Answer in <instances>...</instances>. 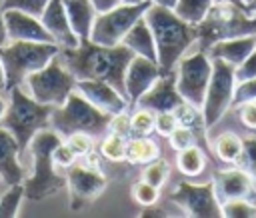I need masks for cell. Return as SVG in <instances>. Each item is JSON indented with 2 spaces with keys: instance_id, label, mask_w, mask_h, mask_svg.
<instances>
[{
  "instance_id": "e0dca14e",
  "label": "cell",
  "mask_w": 256,
  "mask_h": 218,
  "mask_svg": "<svg viewBox=\"0 0 256 218\" xmlns=\"http://www.w3.org/2000/svg\"><path fill=\"white\" fill-rule=\"evenodd\" d=\"M76 90L90 100L96 108L108 114H118L128 110V100L124 94H120L112 84L104 80H76Z\"/></svg>"
},
{
  "instance_id": "7c38bea8",
  "label": "cell",
  "mask_w": 256,
  "mask_h": 218,
  "mask_svg": "<svg viewBox=\"0 0 256 218\" xmlns=\"http://www.w3.org/2000/svg\"><path fill=\"white\" fill-rule=\"evenodd\" d=\"M170 202H174L178 208H182L186 216H192V218H220L222 216V204L216 196L212 180L206 184L180 182L170 194Z\"/></svg>"
},
{
  "instance_id": "d6a6232c",
  "label": "cell",
  "mask_w": 256,
  "mask_h": 218,
  "mask_svg": "<svg viewBox=\"0 0 256 218\" xmlns=\"http://www.w3.org/2000/svg\"><path fill=\"white\" fill-rule=\"evenodd\" d=\"M154 122H156V114L148 108L138 106L130 116V130L134 136H148L150 132H154Z\"/></svg>"
},
{
  "instance_id": "f5cc1de1",
  "label": "cell",
  "mask_w": 256,
  "mask_h": 218,
  "mask_svg": "<svg viewBox=\"0 0 256 218\" xmlns=\"http://www.w3.org/2000/svg\"><path fill=\"white\" fill-rule=\"evenodd\" d=\"M240 2H242V6H244V8L248 10V12H250V4H252L254 0H240Z\"/></svg>"
},
{
  "instance_id": "f35d334b",
  "label": "cell",
  "mask_w": 256,
  "mask_h": 218,
  "mask_svg": "<svg viewBox=\"0 0 256 218\" xmlns=\"http://www.w3.org/2000/svg\"><path fill=\"white\" fill-rule=\"evenodd\" d=\"M256 100V78H248L242 82H236L234 88V98H232V106L236 108L242 102H250Z\"/></svg>"
},
{
  "instance_id": "6f0895ef",
  "label": "cell",
  "mask_w": 256,
  "mask_h": 218,
  "mask_svg": "<svg viewBox=\"0 0 256 218\" xmlns=\"http://www.w3.org/2000/svg\"><path fill=\"white\" fill-rule=\"evenodd\" d=\"M0 182H2V178H0Z\"/></svg>"
},
{
  "instance_id": "816d5d0a",
  "label": "cell",
  "mask_w": 256,
  "mask_h": 218,
  "mask_svg": "<svg viewBox=\"0 0 256 218\" xmlns=\"http://www.w3.org/2000/svg\"><path fill=\"white\" fill-rule=\"evenodd\" d=\"M214 2H230V4H236V6H242V2L240 0H214ZM244 8V6H242ZM246 10V8H244Z\"/></svg>"
},
{
  "instance_id": "f1b7e54d",
  "label": "cell",
  "mask_w": 256,
  "mask_h": 218,
  "mask_svg": "<svg viewBox=\"0 0 256 218\" xmlns=\"http://www.w3.org/2000/svg\"><path fill=\"white\" fill-rule=\"evenodd\" d=\"M24 198V184H10L8 190L0 196V218H16L20 202Z\"/></svg>"
},
{
  "instance_id": "d4e9b609",
  "label": "cell",
  "mask_w": 256,
  "mask_h": 218,
  "mask_svg": "<svg viewBox=\"0 0 256 218\" xmlns=\"http://www.w3.org/2000/svg\"><path fill=\"white\" fill-rule=\"evenodd\" d=\"M212 150L218 160H222L226 164H234L242 152V138L234 132H222L214 138Z\"/></svg>"
},
{
  "instance_id": "ffe728a7",
  "label": "cell",
  "mask_w": 256,
  "mask_h": 218,
  "mask_svg": "<svg viewBox=\"0 0 256 218\" xmlns=\"http://www.w3.org/2000/svg\"><path fill=\"white\" fill-rule=\"evenodd\" d=\"M20 158L22 154L16 138L8 128L0 124V178L8 186L24 180V168L20 164Z\"/></svg>"
},
{
  "instance_id": "8d00e7d4",
  "label": "cell",
  "mask_w": 256,
  "mask_h": 218,
  "mask_svg": "<svg viewBox=\"0 0 256 218\" xmlns=\"http://www.w3.org/2000/svg\"><path fill=\"white\" fill-rule=\"evenodd\" d=\"M48 2L50 0H0V6H2V10L16 8V10H22V12H28V14L40 18Z\"/></svg>"
},
{
  "instance_id": "4316f807",
  "label": "cell",
  "mask_w": 256,
  "mask_h": 218,
  "mask_svg": "<svg viewBox=\"0 0 256 218\" xmlns=\"http://www.w3.org/2000/svg\"><path fill=\"white\" fill-rule=\"evenodd\" d=\"M174 114L178 118V124L182 126H188L194 130L196 138H206V124H204V116H202V110L190 102H180L176 108H174Z\"/></svg>"
},
{
  "instance_id": "52a82bcc",
  "label": "cell",
  "mask_w": 256,
  "mask_h": 218,
  "mask_svg": "<svg viewBox=\"0 0 256 218\" xmlns=\"http://www.w3.org/2000/svg\"><path fill=\"white\" fill-rule=\"evenodd\" d=\"M110 118L112 114L102 112L78 90H72L62 106L52 108L50 128H54L60 136H68L72 132H88L90 136H102L108 130Z\"/></svg>"
},
{
  "instance_id": "277c9868",
  "label": "cell",
  "mask_w": 256,
  "mask_h": 218,
  "mask_svg": "<svg viewBox=\"0 0 256 218\" xmlns=\"http://www.w3.org/2000/svg\"><path fill=\"white\" fill-rule=\"evenodd\" d=\"M52 108L54 106L42 104V102L34 100L32 96H28L20 86H14L8 90V104H6V112L0 120V124L4 128H8L12 132V136L16 138L20 154L26 152L32 136L38 130L48 128Z\"/></svg>"
},
{
  "instance_id": "c3c4849f",
  "label": "cell",
  "mask_w": 256,
  "mask_h": 218,
  "mask_svg": "<svg viewBox=\"0 0 256 218\" xmlns=\"http://www.w3.org/2000/svg\"><path fill=\"white\" fill-rule=\"evenodd\" d=\"M152 4H160V6H166V8H174L176 0H150Z\"/></svg>"
},
{
  "instance_id": "44dd1931",
  "label": "cell",
  "mask_w": 256,
  "mask_h": 218,
  "mask_svg": "<svg viewBox=\"0 0 256 218\" xmlns=\"http://www.w3.org/2000/svg\"><path fill=\"white\" fill-rule=\"evenodd\" d=\"M256 48V34H244V36H234V38H224L214 42L206 54L210 58H220L232 66L242 64L248 54Z\"/></svg>"
},
{
  "instance_id": "f6af8a7d",
  "label": "cell",
  "mask_w": 256,
  "mask_h": 218,
  "mask_svg": "<svg viewBox=\"0 0 256 218\" xmlns=\"http://www.w3.org/2000/svg\"><path fill=\"white\" fill-rule=\"evenodd\" d=\"M138 216H140V218H168L170 214H168L166 210L158 208L156 204H150V206H142V210H140Z\"/></svg>"
},
{
  "instance_id": "3957f363",
  "label": "cell",
  "mask_w": 256,
  "mask_h": 218,
  "mask_svg": "<svg viewBox=\"0 0 256 218\" xmlns=\"http://www.w3.org/2000/svg\"><path fill=\"white\" fill-rule=\"evenodd\" d=\"M60 142L62 136L54 128H42L32 136L28 148L34 162V170L24 182V198L40 202L50 196H56L66 188V176L58 172V166L52 158V150Z\"/></svg>"
},
{
  "instance_id": "d6986e66",
  "label": "cell",
  "mask_w": 256,
  "mask_h": 218,
  "mask_svg": "<svg viewBox=\"0 0 256 218\" xmlns=\"http://www.w3.org/2000/svg\"><path fill=\"white\" fill-rule=\"evenodd\" d=\"M212 182H214V190H216L220 204L226 200H232V198H248L256 192L254 180L248 176V172H244L238 166L218 170L214 174Z\"/></svg>"
},
{
  "instance_id": "b9f144b4",
  "label": "cell",
  "mask_w": 256,
  "mask_h": 218,
  "mask_svg": "<svg viewBox=\"0 0 256 218\" xmlns=\"http://www.w3.org/2000/svg\"><path fill=\"white\" fill-rule=\"evenodd\" d=\"M238 108V118L244 124V128L256 132V100L250 102H242L236 106Z\"/></svg>"
},
{
  "instance_id": "2e32d148",
  "label": "cell",
  "mask_w": 256,
  "mask_h": 218,
  "mask_svg": "<svg viewBox=\"0 0 256 218\" xmlns=\"http://www.w3.org/2000/svg\"><path fill=\"white\" fill-rule=\"evenodd\" d=\"M184 98L176 90V74L166 72L156 78V82L138 98L136 106L148 108L152 112H164V110H174Z\"/></svg>"
},
{
  "instance_id": "d590c367",
  "label": "cell",
  "mask_w": 256,
  "mask_h": 218,
  "mask_svg": "<svg viewBox=\"0 0 256 218\" xmlns=\"http://www.w3.org/2000/svg\"><path fill=\"white\" fill-rule=\"evenodd\" d=\"M66 144L78 158H82L94 150V136H90L88 132H72L66 136Z\"/></svg>"
},
{
  "instance_id": "11a10c76",
  "label": "cell",
  "mask_w": 256,
  "mask_h": 218,
  "mask_svg": "<svg viewBox=\"0 0 256 218\" xmlns=\"http://www.w3.org/2000/svg\"><path fill=\"white\" fill-rule=\"evenodd\" d=\"M250 12H256V0L250 4Z\"/></svg>"
},
{
  "instance_id": "f546056e",
  "label": "cell",
  "mask_w": 256,
  "mask_h": 218,
  "mask_svg": "<svg viewBox=\"0 0 256 218\" xmlns=\"http://www.w3.org/2000/svg\"><path fill=\"white\" fill-rule=\"evenodd\" d=\"M126 142H128L126 136L110 132L100 142V154L110 162H122V160H126Z\"/></svg>"
},
{
  "instance_id": "836d02e7",
  "label": "cell",
  "mask_w": 256,
  "mask_h": 218,
  "mask_svg": "<svg viewBox=\"0 0 256 218\" xmlns=\"http://www.w3.org/2000/svg\"><path fill=\"white\" fill-rule=\"evenodd\" d=\"M168 176H170V164L158 156L156 160H152V162L146 164L144 174H142V180L150 182V184L156 186V188H162L164 182L168 180Z\"/></svg>"
},
{
  "instance_id": "74e56055",
  "label": "cell",
  "mask_w": 256,
  "mask_h": 218,
  "mask_svg": "<svg viewBox=\"0 0 256 218\" xmlns=\"http://www.w3.org/2000/svg\"><path fill=\"white\" fill-rule=\"evenodd\" d=\"M168 142H170V146L178 152V150H182V148H188V146L196 144V134H194V130H192V128L178 124V126L170 132Z\"/></svg>"
},
{
  "instance_id": "5b68a950",
  "label": "cell",
  "mask_w": 256,
  "mask_h": 218,
  "mask_svg": "<svg viewBox=\"0 0 256 218\" xmlns=\"http://www.w3.org/2000/svg\"><path fill=\"white\" fill-rule=\"evenodd\" d=\"M60 46L56 42H34V40H8L0 48V62L4 68L6 90L20 86L32 72L46 66L58 56Z\"/></svg>"
},
{
  "instance_id": "680465c9",
  "label": "cell",
  "mask_w": 256,
  "mask_h": 218,
  "mask_svg": "<svg viewBox=\"0 0 256 218\" xmlns=\"http://www.w3.org/2000/svg\"><path fill=\"white\" fill-rule=\"evenodd\" d=\"M254 202H256V200H254Z\"/></svg>"
},
{
  "instance_id": "4dcf8cb0",
  "label": "cell",
  "mask_w": 256,
  "mask_h": 218,
  "mask_svg": "<svg viewBox=\"0 0 256 218\" xmlns=\"http://www.w3.org/2000/svg\"><path fill=\"white\" fill-rule=\"evenodd\" d=\"M222 216L226 218H256V202L248 198H232L222 202Z\"/></svg>"
},
{
  "instance_id": "9a60e30c",
  "label": "cell",
  "mask_w": 256,
  "mask_h": 218,
  "mask_svg": "<svg viewBox=\"0 0 256 218\" xmlns=\"http://www.w3.org/2000/svg\"><path fill=\"white\" fill-rule=\"evenodd\" d=\"M4 26L8 40H34V42H54L50 32L44 28L42 20L38 16H32L28 12L8 8L2 10Z\"/></svg>"
},
{
  "instance_id": "9f6ffc18",
  "label": "cell",
  "mask_w": 256,
  "mask_h": 218,
  "mask_svg": "<svg viewBox=\"0 0 256 218\" xmlns=\"http://www.w3.org/2000/svg\"><path fill=\"white\" fill-rule=\"evenodd\" d=\"M0 12H2V6H0Z\"/></svg>"
},
{
  "instance_id": "cb8c5ba5",
  "label": "cell",
  "mask_w": 256,
  "mask_h": 218,
  "mask_svg": "<svg viewBox=\"0 0 256 218\" xmlns=\"http://www.w3.org/2000/svg\"><path fill=\"white\" fill-rule=\"evenodd\" d=\"M160 156V148L148 136H134L126 142V160L130 164H148Z\"/></svg>"
},
{
  "instance_id": "83f0119b",
  "label": "cell",
  "mask_w": 256,
  "mask_h": 218,
  "mask_svg": "<svg viewBox=\"0 0 256 218\" xmlns=\"http://www.w3.org/2000/svg\"><path fill=\"white\" fill-rule=\"evenodd\" d=\"M212 4H214V0H176V4H174L172 10L182 20H186V22H190V24L196 26L198 22L204 20V16L212 8Z\"/></svg>"
},
{
  "instance_id": "f907efd6",
  "label": "cell",
  "mask_w": 256,
  "mask_h": 218,
  "mask_svg": "<svg viewBox=\"0 0 256 218\" xmlns=\"http://www.w3.org/2000/svg\"><path fill=\"white\" fill-rule=\"evenodd\" d=\"M6 104H8V102H6L4 98H0V120H2V116H4V112H6Z\"/></svg>"
},
{
  "instance_id": "681fc988",
  "label": "cell",
  "mask_w": 256,
  "mask_h": 218,
  "mask_svg": "<svg viewBox=\"0 0 256 218\" xmlns=\"http://www.w3.org/2000/svg\"><path fill=\"white\" fill-rule=\"evenodd\" d=\"M6 88V78H4V68H2V62H0V90Z\"/></svg>"
},
{
  "instance_id": "ba28073f",
  "label": "cell",
  "mask_w": 256,
  "mask_h": 218,
  "mask_svg": "<svg viewBox=\"0 0 256 218\" xmlns=\"http://www.w3.org/2000/svg\"><path fill=\"white\" fill-rule=\"evenodd\" d=\"M60 54V52H58ZM30 96L48 106H62L72 90H76L74 74L62 64L58 56H54L46 66L32 72L26 80Z\"/></svg>"
},
{
  "instance_id": "484cf974",
  "label": "cell",
  "mask_w": 256,
  "mask_h": 218,
  "mask_svg": "<svg viewBox=\"0 0 256 218\" xmlns=\"http://www.w3.org/2000/svg\"><path fill=\"white\" fill-rule=\"evenodd\" d=\"M176 166H178V170H180L184 176H198V174H202V170L206 168V156H204V152H202L200 146L192 144V146H188V148L178 150Z\"/></svg>"
},
{
  "instance_id": "4fadbf2b",
  "label": "cell",
  "mask_w": 256,
  "mask_h": 218,
  "mask_svg": "<svg viewBox=\"0 0 256 218\" xmlns=\"http://www.w3.org/2000/svg\"><path fill=\"white\" fill-rule=\"evenodd\" d=\"M108 186L102 170L86 168L80 160H76L70 168H66V188H68V206L70 210H80L92 204Z\"/></svg>"
},
{
  "instance_id": "1f68e13d",
  "label": "cell",
  "mask_w": 256,
  "mask_h": 218,
  "mask_svg": "<svg viewBox=\"0 0 256 218\" xmlns=\"http://www.w3.org/2000/svg\"><path fill=\"white\" fill-rule=\"evenodd\" d=\"M234 166L248 172V176L254 180V186H256V136L242 140V152L234 162Z\"/></svg>"
},
{
  "instance_id": "e575fe53",
  "label": "cell",
  "mask_w": 256,
  "mask_h": 218,
  "mask_svg": "<svg viewBox=\"0 0 256 218\" xmlns=\"http://www.w3.org/2000/svg\"><path fill=\"white\" fill-rule=\"evenodd\" d=\"M158 190H160V188L152 186L150 182H146V180H142V178L132 184V196H134V200H136L140 206L156 204V202H158V196H160Z\"/></svg>"
},
{
  "instance_id": "7dc6e473",
  "label": "cell",
  "mask_w": 256,
  "mask_h": 218,
  "mask_svg": "<svg viewBox=\"0 0 256 218\" xmlns=\"http://www.w3.org/2000/svg\"><path fill=\"white\" fill-rule=\"evenodd\" d=\"M8 42V34H6V26H4V18H2V12H0V48Z\"/></svg>"
},
{
  "instance_id": "ac0fdd59",
  "label": "cell",
  "mask_w": 256,
  "mask_h": 218,
  "mask_svg": "<svg viewBox=\"0 0 256 218\" xmlns=\"http://www.w3.org/2000/svg\"><path fill=\"white\" fill-rule=\"evenodd\" d=\"M40 20L60 48H76L80 44V38L76 36V32L70 26V20H68L66 8H64V0H50L44 8Z\"/></svg>"
},
{
  "instance_id": "ab89813d",
  "label": "cell",
  "mask_w": 256,
  "mask_h": 218,
  "mask_svg": "<svg viewBox=\"0 0 256 218\" xmlns=\"http://www.w3.org/2000/svg\"><path fill=\"white\" fill-rule=\"evenodd\" d=\"M178 126V118L174 114V110H164V112H156V122H154V130L160 136H170V132Z\"/></svg>"
},
{
  "instance_id": "7402d4cb",
  "label": "cell",
  "mask_w": 256,
  "mask_h": 218,
  "mask_svg": "<svg viewBox=\"0 0 256 218\" xmlns=\"http://www.w3.org/2000/svg\"><path fill=\"white\" fill-rule=\"evenodd\" d=\"M124 46H128L134 54L138 56H144V58H150L156 62V42H154V34L148 26V22L144 20V16H140L132 26L130 30L124 34L122 42Z\"/></svg>"
},
{
  "instance_id": "60d3db41",
  "label": "cell",
  "mask_w": 256,
  "mask_h": 218,
  "mask_svg": "<svg viewBox=\"0 0 256 218\" xmlns=\"http://www.w3.org/2000/svg\"><path fill=\"white\" fill-rule=\"evenodd\" d=\"M52 158H54V164H56L58 168H70V166L78 160V156L70 150V146H68L66 142H60V144L54 146Z\"/></svg>"
},
{
  "instance_id": "ee69618b",
  "label": "cell",
  "mask_w": 256,
  "mask_h": 218,
  "mask_svg": "<svg viewBox=\"0 0 256 218\" xmlns=\"http://www.w3.org/2000/svg\"><path fill=\"white\" fill-rule=\"evenodd\" d=\"M108 132H114V134H120V136H126V138H128V134H132V130H130V116L126 114V110L118 112V114H114L110 118Z\"/></svg>"
},
{
  "instance_id": "7bdbcfd3",
  "label": "cell",
  "mask_w": 256,
  "mask_h": 218,
  "mask_svg": "<svg viewBox=\"0 0 256 218\" xmlns=\"http://www.w3.org/2000/svg\"><path fill=\"white\" fill-rule=\"evenodd\" d=\"M234 74H236V82H242V80H248V78H256V48L248 54V58L238 64L234 68Z\"/></svg>"
},
{
  "instance_id": "6da1fadb",
  "label": "cell",
  "mask_w": 256,
  "mask_h": 218,
  "mask_svg": "<svg viewBox=\"0 0 256 218\" xmlns=\"http://www.w3.org/2000/svg\"><path fill=\"white\" fill-rule=\"evenodd\" d=\"M58 58L76 80H104L126 96L124 76L134 58V52L128 46H102L88 38L80 40L76 48H60Z\"/></svg>"
},
{
  "instance_id": "8992f818",
  "label": "cell",
  "mask_w": 256,
  "mask_h": 218,
  "mask_svg": "<svg viewBox=\"0 0 256 218\" xmlns=\"http://www.w3.org/2000/svg\"><path fill=\"white\" fill-rule=\"evenodd\" d=\"M200 50H208L214 42L244 34H256V12L230 2H214L202 22L196 24Z\"/></svg>"
},
{
  "instance_id": "9c48e42d",
  "label": "cell",
  "mask_w": 256,
  "mask_h": 218,
  "mask_svg": "<svg viewBox=\"0 0 256 218\" xmlns=\"http://www.w3.org/2000/svg\"><path fill=\"white\" fill-rule=\"evenodd\" d=\"M234 68L236 66L220 58H212V74H210V82L202 102V116H204L206 130L212 128L232 106L234 88H236Z\"/></svg>"
},
{
  "instance_id": "603a6c76",
  "label": "cell",
  "mask_w": 256,
  "mask_h": 218,
  "mask_svg": "<svg viewBox=\"0 0 256 218\" xmlns=\"http://www.w3.org/2000/svg\"><path fill=\"white\" fill-rule=\"evenodd\" d=\"M64 8L70 20L72 30L80 40H88L92 32V24L96 18V8L92 6L90 0H64Z\"/></svg>"
},
{
  "instance_id": "30bf717a",
  "label": "cell",
  "mask_w": 256,
  "mask_h": 218,
  "mask_svg": "<svg viewBox=\"0 0 256 218\" xmlns=\"http://www.w3.org/2000/svg\"><path fill=\"white\" fill-rule=\"evenodd\" d=\"M150 0H144L140 4H118L106 12H98L92 24L90 40L102 46H116L122 42L124 34L130 30V26L144 16L146 8L150 6Z\"/></svg>"
},
{
  "instance_id": "db71d44e",
  "label": "cell",
  "mask_w": 256,
  "mask_h": 218,
  "mask_svg": "<svg viewBox=\"0 0 256 218\" xmlns=\"http://www.w3.org/2000/svg\"><path fill=\"white\" fill-rule=\"evenodd\" d=\"M122 2H126V4H140V2H144V0H122Z\"/></svg>"
},
{
  "instance_id": "5bb4252c",
  "label": "cell",
  "mask_w": 256,
  "mask_h": 218,
  "mask_svg": "<svg viewBox=\"0 0 256 218\" xmlns=\"http://www.w3.org/2000/svg\"><path fill=\"white\" fill-rule=\"evenodd\" d=\"M160 66L158 62L138 56L134 54V58L130 60L128 68H126V76H124V84H126V100H128V108L134 110L138 98L156 82V78L160 76Z\"/></svg>"
},
{
  "instance_id": "7a4b0ae2",
  "label": "cell",
  "mask_w": 256,
  "mask_h": 218,
  "mask_svg": "<svg viewBox=\"0 0 256 218\" xmlns=\"http://www.w3.org/2000/svg\"><path fill=\"white\" fill-rule=\"evenodd\" d=\"M144 20L154 34L156 62L160 66V72H174L178 60L198 40L196 26L182 20L172 8L160 4H150L144 12Z\"/></svg>"
},
{
  "instance_id": "bcb514c9",
  "label": "cell",
  "mask_w": 256,
  "mask_h": 218,
  "mask_svg": "<svg viewBox=\"0 0 256 218\" xmlns=\"http://www.w3.org/2000/svg\"><path fill=\"white\" fill-rule=\"evenodd\" d=\"M90 2H92V6L96 8V12H106V10H110V8L118 6V4H122V0H90Z\"/></svg>"
},
{
  "instance_id": "8fae6325",
  "label": "cell",
  "mask_w": 256,
  "mask_h": 218,
  "mask_svg": "<svg viewBox=\"0 0 256 218\" xmlns=\"http://www.w3.org/2000/svg\"><path fill=\"white\" fill-rule=\"evenodd\" d=\"M176 66H178L176 90L180 92V96L186 102H190L202 110L204 94H206L210 74H212V58L204 50L198 48L196 52L182 56Z\"/></svg>"
}]
</instances>
